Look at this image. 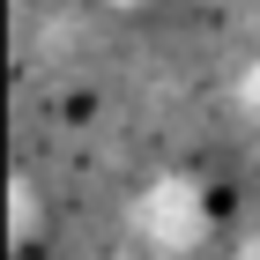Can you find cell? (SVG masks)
I'll use <instances>...</instances> for the list:
<instances>
[{"mask_svg":"<svg viewBox=\"0 0 260 260\" xmlns=\"http://www.w3.org/2000/svg\"><path fill=\"white\" fill-rule=\"evenodd\" d=\"M141 231L156 245H193L201 231H208V193H201L193 179H156L149 193H141Z\"/></svg>","mask_w":260,"mask_h":260,"instance_id":"6da1fadb","label":"cell"},{"mask_svg":"<svg viewBox=\"0 0 260 260\" xmlns=\"http://www.w3.org/2000/svg\"><path fill=\"white\" fill-rule=\"evenodd\" d=\"M112 8H141V0H112Z\"/></svg>","mask_w":260,"mask_h":260,"instance_id":"7a4b0ae2","label":"cell"}]
</instances>
